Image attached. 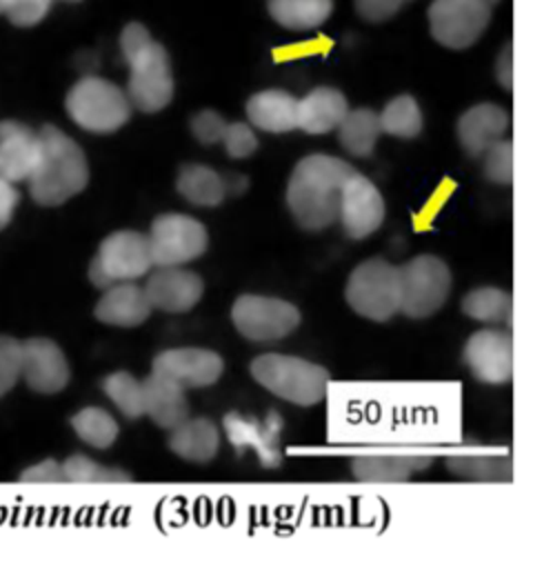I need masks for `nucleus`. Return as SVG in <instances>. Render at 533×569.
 <instances>
[{"label":"nucleus","mask_w":533,"mask_h":569,"mask_svg":"<svg viewBox=\"0 0 533 569\" xmlns=\"http://www.w3.org/2000/svg\"><path fill=\"white\" fill-rule=\"evenodd\" d=\"M355 169L326 153L304 156L291 171L286 204L293 220L306 231H320L338 220L340 189Z\"/></svg>","instance_id":"obj_1"},{"label":"nucleus","mask_w":533,"mask_h":569,"mask_svg":"<svg viewBox=\"0 0 533 569\" xmlns=\"http://www.w3.org/2000/svg\"><path fill=\"white\" fill-rule=\"evenodd\" d=\"M120 51L129 64L127 98L142 113L162 111L173 98V73L167 49L144 24L129 22L120 31Z\"/></svg>","instance_id":"obj_2"},{"label":"nucleus","mask_w":533,"mask_h":569,"mask_svg":"<svg viewBox=\"0 0 533 569\" xmlns=\"http://www.w3.org/2000/svg\"><path fill=\"white\" fill-rule=\"evenodd\" d=\"M38 162L27 178L31 198L42 207L62 204L89 182L84 151L53 124H44L38 131Z\"/></svg>","instance_id":"obj_3"},{"label":"nucleus","mask_w":533,"mask_h":569,"mask_svg":"<svg viewBox=\"0 0 533 569\" xmlns=\"http://www.w3.org/2000/svg\"><path fill=\"white\" fill-rule=\"evenodd\" d=\"M251 376L273 396L311 407L318 405L329 387V371L315 362L284 353H262L251 362Z\"/></svg>","instance_id":"obj_4"},{"label":"nucleus","mask_w":533,"mask_h":569,"mask_svg":"<svg viewBox=\"0 0 533 569\" xmlns=\"http://www.w3.org/2000/svg\"><path fill=\"white\" fill-rule=\"evenodd\" d=\"M64 107L69 118L91 133H111L120 129L133 109L118 84L98 76L78 80L69 89Z\"/></svg>","instance_id":"obj_5"},{"label":"nucleus","mask_w":533,"mask_h":569,"mask_svg":"<svg viewBox=\"0 0 533 569\" xmlns=\"http://www.w3.org/2000/svg\"><path fill=\"white\" fill-rule=\"evenodd\" d=\"M346 305L362 318L384 322L400 311V271L382 258L360 262L344 287Z\"/></svg>","instance_id":"obj_6"},{"label":"nucleus","mask_w":533,"mask_h":569,"mask_svg":"<svg viewBox=\"0 0 533 569\" xmlns=\"http://www.w3.org/2000/svg\"><path fill=\"white\" fill-rule=\"evenodd\" d=\"M400 271V311L420 320L433 316L451 293V271L435 256H415Z\"/></svg>","instance_id":"obj_7"},{"label":"nucleus","mask_w":533,"mask_h":569,"mask_svg":"<svg viewBox=\"0 0 533 569\" xmlns=\"http://www.w3.org/2000/svg\"><path fill=\"white\" fill-rule=\"evenodd\" d=\"M151 267L153 260L147 236L133 229H122L100 242L98 253L89 264V280L95 287L107 289L113 282L135 280Z\"/></svg>","instance_id":"obj_8"},{"label":"nucleus","mask_w":533,"mask_h":569,"mask_svg":"<svg viewBox=\"0 0 533 569\" xmlns=\"http://www.w3.org/2000/svg\"><path fill=\"white\" fill-rule=\"evenodd\" d=\"M231 320L247 340L275 342L298 329L300 311L293 302L282 298L242 293L231 307Z\"/></svg>","instance_id":"obj_9"},{"label":"nucleus","mask_w":533,"mask_h":569,"mask_svg":"<svg viewBox=\"0 0 533 569\" xmlns=\"http://www.w3.org/2000/svg\"><path fill=\"white\" fill-rule=\"evenodd\" d=\"M155 267H182L207 251V227L187 213H160L147 233Z\"/></svg>","instance_id":"obj_10"},{"label":"nucleus","mask_w":533,"mask_h":569,"mask_svg":"<svg viewBox=\"0 0 533 569\" xmlns=\"http://www.w3.org/2000/svg\"><path fill=\"white\" fill-rule=\"evenodd\" d=\"M491 4L484 0H433L429 29L435 42L446 49L471 47L489 27Z\"/></svg>","instance_id":"obj_11"},{"label":"nucleus","mask_w":533,"mask_h":569,"mask_svg":"<svg viewBox=\"0 0 533 569\" xmlns=\"http://www.w3.org/2000/svg\"><path fill=\"white\" fill-rule=\"evenodd\" d=\"M384 198L380 189L362 173L353 171L342 189L338 202V218L349 238L362 240L380 229L384 222Z\"/></svg>","instance_id":"obj_12"},{"label":"nucleus","mask_w":533,"mask_h":569,"mask_svg":"<svg viewBox=\"0 0 533 569\" xmlns=\"http://www.w3.org/2000/svg\"><path fill=\"white\" fill-rule=\"evenodd\" d=\"M464 362L486 385H502L513 376V338L502 329H480L464 345Z\"/></svg>","instance_id":"obj_13"},{"label":"nucleus","mask_w":533,"mask_h":569,"mask_svg":"<svg viewBox=\"0 0 533 569\" xmlns=\"http://www.w3.org/2000/svg\"><path fill=\"white\" fill-rule=\"evenodd\" d=\"M151 371L175 380L184 389H200L218 382L224 371V362L220 353L211 349L180 347L160 351L151 362Z\"/></svg>","instance_id":"obj_14"},{"label":"nucleus","mask_w":533,"mask_h":569,"mask_svg":"<svg viewBox=\"0 0 533 569\" xmlns=\"http://www.w3.org/2000/svg\"><path fill=\"white\" fill-rule=\"evenodd\" d=\"M144 293L151 309L184 313L200 302L204 293V282L198 273L189 269L158 267L144 284Z\"/></svg>","instance_id":"obj_15"},{"label":"nucleus","mask_w":533,"mask_h":569,"mask_svg":"<svg viewBox=\"0 0 533 569\" xmlns=\"http://www.w3.org/2000/svg\"><path fill=\"white\" fill-rule=\"evenodd\" d=\"M27 385L38 393H58L67 387L71 371L62 349L49 338H29L22 342V369Z\"/></svg>","instance_id":"obj_16"},{"label":"nucleus","mask_w":533,"mask_h":569,"mask_svg":"<svg viewBox=\"0 0 533 569\" xmlns=\"http://www.w3.org/2000/svg\"><path fill=\"white\" fill-rule=\"evenodd\" d=\"M224 433L235 449L251 447L264 467H278L282 460L280 451V433L282 420L271 413L264 420L244 418L240 413L224 416Z\"/></svg>","instance_id":"obj_17"},{"label":"nucleus","mask_w":533,"mask_h":569,"mask_svg":"<svg viewBox=\"0 0 533 569\" xmlns=\"http://www.w3.org/2000/svg\"><path fill=\"white\" fill-rule=\"evenodd\" d=\"M509 129V113L493 102H480L469 107L455 124L457 140L462 149L473 156L482 158V153L497 142Z\"/></svg>","instance_id":"obj_18"},{"label":"nucleus","mask_w":533,"mask_h":569,"mask_svg":"<svg viewBox=\"0 0 533 569\" xmlns=\"http://www.w3.org/2000/svg\"><path fill=\"white\" fill-rule=\"evenodd\" d=\"M38 133L22 122H0V178L27 180L38 162Z\"/></svg>","instance_id":"obj_19"},{"label":"nucleus","mask_w":533,"mask_h":569,"mask_svg":"<svg viewBox=\"0 0 533 569\" xmlns=\"http://www.w3.org/2000/svg\"><path fill=\"white\" fill-rule=\"evenodd\" d=\"M93 313L104 325L138 327L149 318L151 305L147 300L144 287L133 284V280H122L104 289Z\"/></svg>","instance_id":"obj_20"},{"label":"nucleus","mask_w":533,"mask_h":569,"mask_svg":"<svg viewBox=\"0 0 533 569\" xmlns=\"http://www.w3.org/2000/svg\"><path fill=\"white\" fill-rule=\"evenodd\" d=\"M144 393V413L162 429H173L184 418H189V402L184 396V387L175 380L151 371L142 380Z\"/></svg>","instance_id":"obj_21"},{"label":"nucleus","mask_w":533,"mask_h":569,"mask_svg":"<svg viewBox=\"0 0 533 569\" xmlns=\"http://www.w3.org/2000/svg\"><path fill=\"white\" fill-rule=\"evenodd\" d=\"M349 111V102L340 89L315 87L298 100V129L311 136L338 129Z\"/></svg>","instance_id":"obj_22"},{"label":"nucleus","mask_w":533,"mask_h":569,"mask_svg":"<svg viewBox=\"0 0 533 569\" xmlns=\"http://www.w3.org/2000/svg\"><path fill=\"white\" fill-rule=\"evenodd\" d=\"M247 118L255 129L286 133L298 129V98L284 89H264L247 100Z\"/></svg>","instance_id":"obj_23"},{"label":"nucleus","mask_w":533,"mask_h":569,"mask_svg":"<svg viewBox=\"0 0 533 569\" xmlns=\"http://www.w3.org/2000/svg\"><path fill=\"white\" fill-rule=\"evenodd\" d=\"M433 458L422 453H371L355 456L351 471L362 482H402L413 473L431 467Z\"/></svg>","instance_id":"obj_24"},{"label":"nucleus","mask_w":533,"mask_h":569,"mask_svg":"<svg viewBox=\"0 0 533 569\" xmlns=\"http://www.w3.org/2000/svg\"><path fill=\"white\" fill-rule=\"evenodd\" d=\"M169 449L189 462H209L220 449L218 427L207 418H184L171 429Z\"/></svg>","instance_id":"obj_25"},{"label":"nucleus","mask_w":533,"mask_h":569,"mask_svg":"<svg viewBox=\"0 0 533 569\" xmlns=\"http://www.w3.org/2000/svg\"><path fill=\"white\" fill-rule=\"evenodd\" d=\"M175 189L195 207H218L229 196V191L235 193L231 180L204 164L182 167L175 180Z\"/></svg>","instance_id":"obj_26"},{"label":"nucleus","mask_w":533,"mask_h":569,"mask_svg":"<svg viewBox=\"0 0 533 569\" xmlns=\"http://www.w3.org/2000/svg\"><path fill=\"white\" fill-rule=\"evenodd\" d=\"M380 133L382 129H380L378 113L366 107L349 109L342 122L338 124L340 144L344 147L346 153L355 158H369L378 144Z\"/></svg>","instance_id":"obj_27"},{"label":"nucleus","mask_w":533,"mask_h":569,"mask_svg":"<svg viewBox=\"0 0 533 569\" xmlns=\"http://www.w3.org/2000/svg\"><path fill=\"white\" fill-rule=\"evenodd\" d=\"M269 16L286 29H315L333 9V0H269Z\"/></svg>","instance_id":"obj_28"},{"label":"nucleus","mask_w":533,"mask_h":569,"mask_svg":"<svg viewBox=\"0 0 533 569\" xmlns=\"http://www.w3.org/2000/svg\"><path fill=\"white\" fill-rule=\"evenodd\" d=\"M462 311L473 320L504 322L509 327L513 320V300L511 293L504 289L477 287L464 296Z\"/></svg>","instance_id":"obj_29"},{"label":"nucleus","mask_w":533,"mask_h":569,"mask_svg":"<svg viewBox=\"0 0 533 569\" xmlns=\"http://www.w3.org/2000/svg\"><path fill=\"white\" fill-rule=\"evenodd\" d=\"M382 133L395 136V138H415L422 131V109L413 96H398L384 104V109L378 113Z\"/></svg>","instance_id":"obj_30"},{"label":"nucleus","mask_w":533,"mask_h":569,"mask_svg":"<svg viewBox=\"0 0 533 569\" xmlns=\"http://www.w3.org/2000/svg\"><path fill=\"white\" fill-rule=\"evenodd\" d=\"M78 438L95 449H109L118 438V422L100 407H84L71 418Z\"/></svg>","instance_id":"obj_31"},{"label":"nucleus","mask_w":533,"mask_h":569,"mask_svg":"<svg viewBox=\"0 0 533 569\" xmlns=\"http://www.w3.org/2000/svg\"><path fill=\"white\" fill-rule=\"evenodd\" d=\"M102 389L127 418H140L144 413L142 382L135 380L129 371L109 373L102 382Z\"/></svg>","instance_id":"obj_32"},{"label":"nucleus","mask_w":533,"mask_h":569,"mask_svg":"<svg viewBox=\"0 0 533 569\" xmlns=\"http://www.w3.org/2000/svg\"><path fill=\"white\" fill-rule=\"evenodd\" d=\"M446 467L471 480H509L511 478V460H500L497 456H453L449 458Z\"/></svg>","instance_id":"obj_33"},{"label":"nucleus","mask_w":533,"mask_h":569,"mask_svg":"<svg viewBox=\"0 0 533 569\" xmlns=\"http://www.w3.org/2000/svg\"><path fill=\"white\" fill-rule=\"evenodd\" d=\"M62 473H64V480H69V482H122V480H129V476L124 471L100 467L95 460L80 456V453L69 456L62 462Z\"/></svg>","instance_id":"obj_34"},{"label":"nucleus","mask_w":533,"mask_h":569,"mask_svg":"<svg viewBox=\"0 0 533 569\" xmlns=\"http://www.w3.org/2000/svg\"><path fill=\"white\" fill-rule=\"evenodd\" d=\"M484 176L489 182L495 184H511L513 182V142L497 140L484 153Z\"/></svg>","instance_id":"obj_35"},{"label":"nucleus","mask_w":533,"mask_h":569,"mask_svg":"<svg viewBox=\"0 0 533 569\" xmlns=\"http://www.w3.org/2000/svg\"><path fill=\"white\" fill-rule=\"evenodd\" d=\"M220 144L224 147L227 156L233 160L249 158L258 149V136L247 122H227L224 133L220 138Z\"/></svg>","instance_id":"obj_36"},{"label":"nucleus","mask_w":533,"mask_h":569,"mask_svg":"<svg viewBox=\"0 0 533 569\" xmlns=\"http://www.w3.org/2000/svg\"><path fill=\"white\" fill-rule=\"evenodd\" d=\"M22 369V342L11 336H0V398L11 391Z\"/></svg>","instance_id":"obj_37"},{"label":"nucleus","mask_w":533,"mask_h":569,"mask_svg":"<svg viewBox=\"0 0 533 569\" xmlns=\"http://www.w3.org/2000/svg\"><path fill=\"white\" fill-rule=\"evenodd\" d=\"M191 133L193 138L200 142V144H215L220 142L222 133H224V127H227V120L218 113V111H211V109H204V111H198L193 118H191Z\"/></svg>","instance_id":"obj_38"},{"label":"nucleus","mask_w":533,"mask_h":569,"mask_svg":"<svg viewBox=\"0 0 533 569\" xmlns=\"http://www.w3.org/2000/svg\"><path fill=\"white\" fill-rule=\"evenodd\" d=\"M53 0H13L4 16L16 24V27H33L38 24Z\"/></svg>","instance_id":"obj_39"},{"label":"nucleus","mask_w":533,"mask_h":569,"mask_svg":"<svg viewBox=\"0 0 533 569\" xmlns=\"http://www.w3.org/2000/svg\"><path fill=\"white\" fill-rule=\"evenodd\" d=\"M402 2L404 0H355V9L366 22H382L395 16Z\"/></svg>","instance_id":"obj_40"},{"label":"nucleus","mask_w":533,"mask_h":569,"mask_svg":"<svg viewBox=\"0 0 533 569\" xmlns=\"http://www.w3.org/2000/svg\"><path fill=\"white\" fill-rule=\"evenodd\" d=\"M22 480L29 482H64L62 465L56 460H42L29 469L22 471Z\"/></svg>","instance_id":"obj_41"},{"label":"nucleus","mask_w":533,"mask_h":569,"mask_svg":"<svg viewBox=\"0 0 533 569\" xmlns=\"http://www.w3.org/2000/svg\"><path fill=\"white\" fill-rule=\"evenodd\" d=\"M18 200H20V196H18V189L13 187V182L0 178V231L9 224V220L18 207Z\"/></svg>","instance_id":"obj_42"},{"label":"nucleus","mask_w":533,"mask_h":569,"mask_svg":"<svg viewBox=\"0 0 533 569\" xmlns=\"http://www.w3.org/2000/svg\"><path fill=\"white\" fill-rule=\"evenodd\" d=\"M495 78L497 82L511 91L513 89V47L511 42H506L502 47V51L497 53V60H495Z\"/></svg>","instance_id":"obj_43"},{"label":"nucleus","mask_w":533,"mask_h":569,"mask_svg":"<svg viewBox=\"0 0 533 569\" xmlns=\"http://www.w3.org/2000/svg\"><path fill=\"white\" fill-rule=\"evenodd\" d=\"M13 0H0V13H4L7 9H9V4H11Z\"/></svg>","instance_id":"obj_44"},{"label":"nucleus","mask_w":533,"mask_h":569,"mask_svg":"<svg viewBox=\"0 0 533 569\" xmlns=\"http://www.w3.org/2000/svg\"><path fill=\"white\" fill-rule=\"evenodd\" d=\"M484 2H486V4H491V7H493V4H495V2H497V0H484Z\"/></svg>","instance_id":"obj_45"}]
</instances>
